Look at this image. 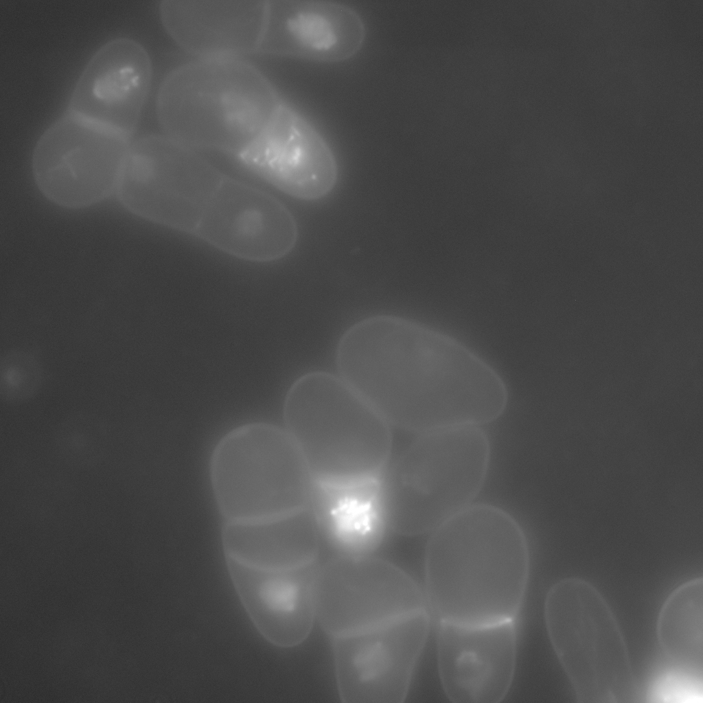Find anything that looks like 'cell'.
Segmentation results:
<instances>
[{
  "instance_id": "6da1fadb",
  "label": "cell",
  "mask_w": 703,
  "mask_h": 703,
  "mask_svg": "<svg viewBox=\"0 0 703 703\" xmlns=\"http://www.w3.org/2000/svg\"><path fill=\"white\" fill-rule=\"evenodd\" d=\"M343 380L389 425L418 434L491 422L505 411V384L453 338L380 315L348 329L337 348Z\"/></svg>"
},
{
  "instance_id": "7a4b0ae2",
  "label": "cell",
  "mask_w": 703,
  "mask_h": 703,
  "mask_svg": "<svg viewBox=\"0 0 703 703\" xmlns=\"http://www.w3.org/2000/svg\"><path fill=\"white\" fill-rule=\"evenodd\" d=\"M529 550L505 510L472 504L431 532L426 597L439 622L481 625L514 621L527 584Z\"/></svg>"
},
{
  "instance_id": "3957f363",
  "label": "cell",
  "mask_w": 703,
  "mask_h": 703,
  "mask_svg": "<svg viewBox=\"0 0 703 703\" xmlns=\"http://www.w3.org/2000/svg\"><path fill=\"white\" fill-rule=\"evenodd\" d=\"M283 414L314 487L346 492L376 485L389 462L390 425L343 379L301 376L286 394Z\"/></svg>"
},
{
  "instance_id": "277c9868",
  "label": "cell",
  "mask_w": 703,
  "mask_h": 703,
  "mask_svg": "<svg viewBox=\"0 0 703 703\" xmlns=\"http://www.w3.org/2000/svg\"><path fill=\"white\" fill-rule=\"evenodd\" d=\"M490 445L476 426L419 434L379 479L375 500L383 525L395 533L432 532L472 505L487 476Z\"/></svg>"
},
{
  "instance_id": "5b68a950",
  "label": "cell",
  "mask_w": 703,
  "mask_h": 703,
  "mask_svg": "<svg viewBox=\"0 0 703 703\" xmlns=\"http://www.w3.org/2000/svg\"><path fill=\"white\" fill-rule=\"evenodd\" d=\"M282 101L268 79L242 58H198L166 77L157 111L170 138L195 150L236 157Z\"/></svg>"
},
{
  "instance_id": "8992f818",
  "label": "cell",
  "mask_w": 703,
  "mask_h": 703,
  "mask_svg": "<svg viewBox=\"0 0 703 703\" xmlns=\"http://www.w3.org/2000/svg\"><path fill=\"white\" fill-rule=\"evenodd\" d=\"M544 619L553 649L578 702H633L637 685L627 643L596 587L579 577L558 581L546 595Z\"/></svg>"
},
{
  "instance_id": "52a82bcc",
  "label": "cell",
  "mask_w": 703,
  "mask_h": 703,
  "mask_svg": "<svg viewBox=\"0 0 703 703\" xmlns=\"http://www.w3.org/2000/svg\"><path fill=\"white\" fill-rule=\"evenodd\" d=\"M211 485L227 522L286 516L310 505L313 483L286 430L252 423L227 433L211 460Z\"/></svg>"
},
{
  "instance_id": "ba28073f",
  "label": "cell",
  "mask_w": 703,
  "mask_h": 703,
  "mask_svg": "<svg viewBox=\"0 0 703 703\" xmlns=\"http://www.w3.org/2000/svg\"><path fill=\"white\" fill-rule=\"evenodd\" d=\"M314 600L316 620L331 641L392 626L428 606L406 573L367 555H344L319 567Z\"/></svg>"
},
{
  "instance_id": "9c48e42d",
  "label": "cell",
  "mask_w": 703,
  "mask_h": 703,
  "mask_svg": "<svg viewBox=\"0 0 703 703\" xmlns=\"http://www.w3.org/2000/svg\"><path fill=\"white\" fill-rule=\"evenodd\" d=\"M220 177L196 150L167 135H148L131 143L118 195L132 214L187 233Z\"/></svg>"
},
{
  "instance_id": "30bf717a",
  "label": "cell",
  "mask_w": 703,
  "mask_h": 703,
  "mask_svg": "<svg viewBox=\"0 0 703 703\" xmlns=\"http://www.w3.org/2000/svg\"><path fill=\"white\" fill-rule=\"evenodd\" d=\"M130 146V138L66 112L36 143L35 181L56 205L91 206L117 189Z\"/></svg>"
},
{
  "instance_id": "8fae6325",
  "label": "cell",
  "mask_w": 703,
  "mask_h": 703,
  "mask_svg": "<svg viewBox=\"0 0 703 703\" xmlns=\"http://www.w3.org/2000/svg\"><path fill=\"white\" fill-rule=\"evenodd\" d=\"M429 627L426 610L376 632L331 641L342 701L403 702Z\"/></svg>"
},
{
  "instance_id": "7c38bea8",
  "label": "cell",
  "mask_w": 703,
  "mask_h": 703,
  "mask_svg": "<svg viewBox=\"0 0 703 703\" xmlns=\"http://www.w3.org/2000/svg\"><path fill=\"white\" fill-rule=\"evenodd\" d=\"M236 159L282 192L314 201L330 194L338 165L329 144L284 101Z\"/></svg>"
},
{
  "instance_id": "4fadbf2b",
  "label": "cell",
  "mask_w": 703,
  "mask_h": 703,
  "mask_svg": "<svg viewBox=\"0 0 703 703\" xmlns=\"http://www.w3.org/2000/svg\"><path fill=\"white\" fill-rule=\"evenodd\" d=\"M437 665L448 698L459 703L500 702L516 665L514 621L467 625L439 622Z\"/></svg>"
},
{
  "instance_id": "5bb4252c",
  "label": "cell",
  "mask_w": 703,
  "mask_h": 703,
  "mask_svg": "<svg viewBox=\"0 0 703 703\" xmlns=\"http://www.w3.org/2000/svg\"><path fill=\"white\" fill-rule=\"evenodd\" d=\"M151 78L150 59L140 43L126 37L110 40L84 68L67 112L130 138Z\"/></svg>"
},
{
  "instance_id": "9a60e30c",
  "label": "cell",
  "mask_w": 703,
  "mask_h": 703,
  "mask_svg": "<svg viewBox=\"0 0 703 703\" xmlns=\"http://www.w3.org/2000/svg\"><path fill=\"white\" fill-rule=\"evenodd\" d=\"M321 530L311 505L274 518L227 522L222 542L234 588L314 565Z\"/></svg>"
},
{
  "instance_id": "2e32d148",
  "label": "cell",
  "mask_w": 703,
  "mask_h": 703,
  "mask_svg": "<svg viewBox=\"0 0 703 703\" xmlns=\"http://www.w3.org/2000/svg\"><path fill=\"white\" fill-rule=\"evenodd\" d=\"M365 34L361 17L341 3L268 1L259 51L316 62H341L358 53Z\"/></svg>"
},
{
  "instance_id": "e0dca14e",
  "label": "cell",
  "mask_w": 703,
  "mask_h": 703,
  "mask_svg": "<svg viewBox=\"0 0 703 703\" xmlns=\"http://www.w3.org/2000/svg\"><path fill=\"white\" fill-rule=\"evenodd\" d=\"M268 1H165L162 23L183 49L198 58H242L259 51Z\"/></svg>"
},
{
  "instance_id": "ac0fdd59",
  "label": "cell",
  "mask_w": 703,
  "mask_h": 703,
  "mask_svg": "<svg viewBox=\"0 0 703 703\" xmlns=\"http://www.w3.org/2000/svg\"><path fill=\"white\" fill-rule=\"evenodd\" d=\"M310 566L266 577L248 588L240 599L260 634L281 647L301 644L316 619L314 581Z\"/></svg>"
},
{
  "instance_id": "d6986e66",
  "label": "cell",
  "mask_w": 703,
  "mask_h": 703,
  "mask_svg": "<svg viewBox=\"0 0 703 703\" xmlns=\"http://www.w3.org/2000/svg\"><path fill=\"white\" fill-rule=\"evenodd\" d=\"M702 578L687 581L667 597L658 614L656 634L665 656L676 667L702 673Z\"/></svg>"
},
{
  "instance_id": "ffe728a7",
  "label": "cell",
  "mask_w": 703,
  "mask_h": 703,
  "mask_svg": "<svg viewBox=\"0 0 703 703\" xmlns=\"http://www.w3.org/2000/svg\"><path fill=\"white\" fill-rule=\"evenodd\" d=\"M55 441L58 452L68 462L89 466L98 461L104 453L108 430L96 417L77 415L61 424Z\"/></svg>"
},
{
  "instance_id": "44dd1931",
  "label": "cell",
  "mask_w": 703,
  "mask_h": 703,
  "mask_svg": "<svg viewBox=\"0 0 703 703\" xmlns=\"http://www.w3.org/2000/svg\"><path fill=\"white\" fill-rule=\"evenodd\" d=\"M2 386L10 399H23L36 388L39 371L34 360L22 353L10 354L2 366Z\"/></svg>"
}]
</instances>
